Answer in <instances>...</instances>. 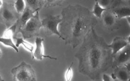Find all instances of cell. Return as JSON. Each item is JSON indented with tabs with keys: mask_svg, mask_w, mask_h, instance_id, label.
Listing matches in <instances>:
<instances>
[{
	"mask_svg": "<svg viewBox=\"0 0 130 81\" xmlns=\"http://www.w3.org/2000/svg\"><path fill=\"white\" fill-rule=\"evenodd\" d=\"M62 21V17L60 15H49L41 21L42 27H43L48 36L57 35L63 40L58 29V26Z\"/></svg>",
	"mask_w": 130,
	"mask_h": 81,
	"instance_id": "cell-5",
	"label": "cell"
},
{
	"mask_svg": "<svg viewBox=\"0 0 130 81\" xmlns=\"http://www.w3.org/2000/svg\"><path fill=\"white\" fill-rule=\"evenodd\" d=\"M95 2L104 8L108 9L113 6L115 0H95Z\"/></svg>",
	"mask_w": 130,
	"mask_h": 81,
	"instance_id": "cell-20",
	"label": "cell"
},
{
	"mask_svg": "<svg viewBox=\"0 0 130 81\" xmlns=\"http://www.w3.org/2000/svg\"><path fill=\"white\" fill-rule=\"evenodd\" d=\"M4 80H3V78H2V77H1V76H0V81H4Z\"/></svg>",
	"mask_w": 130,
	"mask_h": 81,
	"instance_id": "cell-27",
	"label": "cell"
},
{
	"mask_svg": "<svg viewBox=\"0 0 130 81\" xmlns=\"http://www.w3.org/2000/svg\"><path fill=\"white\" fill-rule=\"evenodd\" d=\"M38 11H37L34 16L20 29V32L24 39L34 37L38 34L42 27Z\"/></svg>",
	"mask_w": 130,
	"mask_h": 81,
	"instance_id": "cell-4",
	"label": "cell"
},
{
	"mask_svg": "<svg viewBox=\"0 0 130 81\" xmlns=\"http://www.w3.org/2000/svg\"><path fill=\"white\" fill-rule=\"evenodd\" d=\"M75 56L78 61L79 72L93 80H99L112 64L111 49L94 28L85 37Z\"/></svg>",
	"mask_w": 130,
	"mask_h": 81,
	"instance_id": "cell-1",
	"label": "cell"
},
{
	"mask_svg": "<svg viewBox=\"0 0 130 81\" xmlns=\"http://www.w3.org/2000/svg\"><path fill=\"white\" fill-rule=\"evenodd\" d=\"M128 3L129 2L121 1V3L113 6L110 9L118 20L130 17L129 4L126 3Z\"/></svg>",
	"mask_w": 130,
	"mask_h": 81,
	"instance_id": "cell-7",
	"label": "cell"
},
{
	"mask_svg": "<svg viewBox=\"0 0 130 81\" xmlns=\"http://www.w3.org/2000/svg\"><path fill=\"white\" fill-rule=\"evenodd\" d=\"M130 63L118 67L114 69L115 71L113 74L116 78L117 80L122 81H128L129 80Z\"/></svg>",
	"mask_w": 130,
	"mask_h": 81,
	"instance_id": "cell-11",
	"label": "cell"
},
{
	"mask_svg": "<svg viewBox=\"0 0 130 81\" xmlns=\"http://www.w3.org/2000/svg\"><path fill=\"white\" fill-rule=\"evenodd\" d=\"M130 44L129 35L126 38L116 37L108 46L111 49L112 55Z\"/></svg>",
	"mask_w": 130,
	"mask_h": 81,
	"instance_id": "cell-9",
	"label": "cell"
},
{
	"mask_svg": "<svg viewBox=\"0 0 130 81\" xmlns=\"http://www.w3.org/2000/svg\"><path fill=\"white\" fill-rule=\"evenodd\" d=\"M2 55V50H1V48H0V57Z\"/></svg>",
	"mask_w": 130,
	"mask_h": 81,
	"instance_id": "cell-26",
	"label": "cell"
},
{
	"mask_svg": "<svg viewBox=\"0 0 130 81\" xmlns=\"http://www.w3.org/2000/svg\"><path fill=\"white\" fill-rule=\"evenodd\" d=\"M3 5V0H0V9L2 7Z\"/></svg>",
	"mask_w": 130,
	"mask_h": 81,
	"instance_id": "cell-24",
	"label": "cell"
},
{
	"mask_svg": "<svg viewBox=\"0 0 130 81\" xmlns=\"http://www.w3.org/2000/svg\"><path fill=\"white\" fill-rule=\"evenodd\" d=\"M107 10L101 6L98 3L95 2V4L93 6V9L91 11L92 14L96 18L101 19L104 12Z\"/></svg>",
	"mask_w": 130,
	"mask_h": 81,
	"instance_id": "cell-17",
	"label": "cell"
},
{
	"mask_svg": "<svg viewBox=\"0 0 130 81\" xmlns=\"http://www.w3.org/2000/svg\"><path fill=\"white\" fill-rule=\"evenodd\" d=\"M46 1L48 5L51 6L58 4L60 2L59 0H46Z\"/></svg>",
	"mask_w": 130,
	"mask_h": 81,
	"instance_id": "cell-23",
	"label": "cell"
},
{
	"mask_svg": "<svg viewBox=\"0 0 130 81\" xmlns=\"http://www.w3.org/2000/svg\"><path fill=\"white\" fill-rule=\"evenodd\" d=\"M18 20H17L5 31L4 37L12 38H13L16 33L17 27H18Z\"/></svg>",
	"mask_w": 130,
	"mask_h": 81,
	"instance_id": "cell-15",
	"label": "cell"
},
{
	"mask_svg": "<svg viewBox=\"0 0 130 81\" xmlns=\"http://www.w3.org/2000/svg\"><path fill=\"white\" fill-rule=\"evenodd\" d=\"M28 7L34 11L39 10L40 3L39 0H24Z\"/></svg>",
	"mask_w": 130,
	"mask_h": 81,
	"instance_id": "cell-19",
	"label": "cell"
},
{
	"mask_svg": "<svg viewBox=\"0 0 130 81\" xmlns=\"http://www.w3.org/2000/svg\"><path fill=\"white\" fill-rule=\"evenodd\" d=\"M73 62H72L71 65L68 68L64 75L65 80L67 81L72 80L73 77V71L72 69Z\"/></svg>",
	"mask_w": 130,
	"mask_h": 81,
	"instance_id": "cell-21",
	"label": "cell"
},
{
	"mask_svg": "<svg viewBox=\"0 0 130 81\" xmlns=\"http://www.w3.org/2000/svg\"><path fill=\"white\" fill-rule=\"evenodd\" d=\"M0 43H2L5 46L13 48L16 52H19V49L16 46V44L13 42L12 38L4 37H0Z\"/></svg>",
	"mask_w": 130,
	"mask_h": 81,
	"instance_id": "cell-16",
	"label": "cell"
},
{
	"mask_svg": "<svg viewBox=\"0 0 130 81\" xmlns=\"http://www.w3.org/2000/svg\"><path fill=\"white\" fill-rule=\"evenodd\" d=\"M37 11L33 10L28 7L26 8L23 13L21 14L20 19L18 20V26L19 25L20 27L19 29L23 27L26 23L34 16Z\"/></svg>",
	"mask_w": 130,
	"mask_h": 81,
	"instance_id": "cell-12",
	"label": "cell"
},
{
	"mask_svg": "<svg viewBox=\"0 0 130 81\" xmlns=\"http://www.w3.org/2000/svg\"><path fill=\"white\" fill-rule=\"evenodd\" d=\"M11 73L13 80L16 81H35L36 80L35 72L31 66L22 61L17 66L13 68Z\"/></svg>",
	"mask_w": 130,
	"mask_h": 81,
	"instance_id": "cell-3",
	"label": "cell"
},
{
	"mask_svg": "<svg viewBox=\"0 0 130 81\" xmlns=\"http://www.w3.org/2000/svg\"><path fill=\"white\" fill-rule=\"evenodd\" d=\"M14 8L16 13L21 14L26 8V4L24 0H16L14 4Z\"/></svg>",
	"mask_w": 130,
	"mask_h": 81,
	"instance_id": "cell-18",
	"label": "cell"
},
{
	"mask_svg": "<svg viewBox=\"0 0 130 81\" xmlns=\"http://www.w3.org/2000/svg\"><path fill=\"white\" fill-rule=\"evenodd\" d=\"M130 44L113 55L111 67L114 69L130 63Z\"/></svg>",
	"mask_w": 130,
	"mask_h": 81,
	"instance_id": "cell-6",
	"label": "cell"
},
{
	"mask_svg": "<svg viewBox=\"0 0 130 81\" xmlns=\"http://www.w3.org/2000/svg\"><path fill=\"white\" fill-rule=\"evenodd\" d=\"M121 1H123L128 2H129L130 0H121Z\"/></svg>",
	"mask_w": 130,
	"mask_h": 81,
	"instance_id": "cell-25",
	"label": "cell"
},
{
	"mask_svg": "<svg viewBox=\"0 0 130 81\" xmlns=\"http://www.w3.org/2000/svg\"><path fill=\"white\" fill-rule=\"evenodd\" d=\"M7 1H13V0H7Z\"/></svg>",
	"mask_w": 130,
	"mask_h": 81,
	"instance_id": "cell-28",
	"label": "cell"
},
{
	"mask_svg": "<svg viewBox=\"0 0 130 81\" xmlns=\"http://www.w3.org/2000/svg\"><path fill=\"white\" fill-rule=\"evenodd\" d=\"M1 14L3 19L7 22H12L15 19V14L12 10L8 8H4L2 11Z\"/></svg>",
	"mask_w": 130,
	"mask_h": 81,
	"instance_id": "cell-14",
	"label": "cell"
},
{
	"mask_svg": "<svg viewBox=\"0 0 130 81\" xmlns=\"http://www.w3.org/2000/svg\"><path fill=\"white\" fill-rule=\"evenodd\" d=\"M14 39L16 40V45L17 47L20 45H22L25 49L28 50L31 54V56L33 54L34 51V45L30 42L26 41L25 39L22 37H14Z\"/></svg>",
	"mask_w": 130,
	"mask_h": 81,
	"instance_id": "cell-13",
	"label": "cell"
},
{
	"mask_svg": "<svg viewBox=\"0 0 130 81\" xmlns=\"http://www.w3.org/2000/svg\"><path fill=\"white\" fill-rule=\"evenodd\" d=\"M102 78V80L103 81H113L111 76L107 74H104L103 75Z\"/></svg>",
	"mask_w": 130,
	"mask_h": 81,
	"instance_id": "cell-22",
	"label": "cell"
},
{
	"mask_svg": "<svg viewBox=\"0 0 130 81\" xmlns=\"http://www.w3.org/2000/svg\"><path fill=\"white\" fill-rule=\"evenodd\" d=\"M101 19L104 26L109 30H113L117 26L118 19L110 9L104 12Z\"/></svg>",
	"mask_w": 130,
	"mask_h": 81,
	"instance_id": "cell-10",
	"label": "cell"
},
{
	"mask_svg": "<svg viewBox=\"0 0 130 81\" xmlns=\"http://www.w3.org/2000/svg\"><path fill=\"white\" fill-rule=\"evenodd\" d=\"M59 30L66 44L74 48L80 45L98 23L91 11L79 5H69L62 11Z\"/></svg>",
	"mask_w": 130,
	"mask_h": 81,
	"instance_id": "cell-2",
	"label": "cell"
},
{
	"mask_svg": "<svg viewBox=\"0 0 130 81\" xmlns=\"http://www.w3.org/2000/svg\"><path fill=\"white\" fill-rule=\"evenodd\" d=\"M44 39L40 37H37L36 38L35 48H34L32 58V59H35L38 60H42L43 58H48L51 59L57 60L56 58L52 57L49 55H46L44 54V51L43 42Z\"/></svg>",
	"mask_w": 130,
	"mask_h": 81,
	"instance_id": "cell-8",
	"label": "cell"
}]
</instances>
